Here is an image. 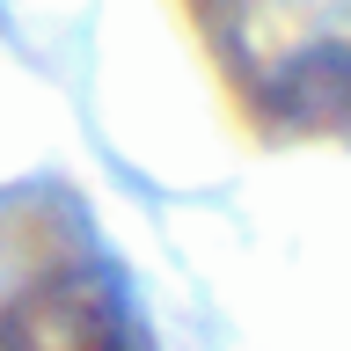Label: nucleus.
<instances>
[{
	"label": "nucleus",
	"instance_id": "f03ea898",
	"mask_svg": "<svg viewBox=\"0 0 351 351\" xmlns=\"http://www.w3.org/2000/svg\"><path fill=\"white\" fill-rule=\"evenodd\" d=\"M300 125H329V103H344L351 117V51H337V81H329V51H307V59H293L278 73V88H271Z\"/></svg>",
	"mask_w": 351,
	"mask_h": 351
},
{
	"label": "nucleus",
	"instance_id": "f257e3e1",
	"mask_svg": "<svg viewBox=\"0 0 351 351\" xmlns=\"http://www.w3.org/2000/svg\"><path fill=\"white\" fill-rule=\"evenodd\" d=\"M0 351H139L132 300L103 271H44L0 300Z\"/></svg>",
	"mask_w": 351,
	"mask_h": 351
}]
</instances>
